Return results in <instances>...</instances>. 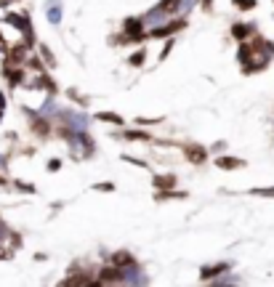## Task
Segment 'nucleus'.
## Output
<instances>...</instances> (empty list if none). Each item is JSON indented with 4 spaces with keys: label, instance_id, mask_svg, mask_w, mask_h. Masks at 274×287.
<instances>
[{
    "label": "nucleus",
    "instance_id": "1",
    "mask_svg": "<svg viewBox=\"0 0 274 287\" xmlns=\"http://www.w3.org/2000/svg\"><path fill=\"white\" fill-rule=\"evenodd\" d=\"M3 22L6 24H11V27H16L19 32H22V38H24V43L30 45V48H35V27H32V22H30V16L27 14H16V11H8L6 16H3Z\"/></svg>",
    "mask_w": 274,
    "mask_h": 287
},
{
    "label": "nucleus",
    "instance_id": "2",
    "mask_svg": "<svg viewBox=\"0 0 274 287\" xmlns=\"http://www.w3.org/2000/svg\"><path fill=\"white\" fill-rule=\"evenodd\" d=\"M144 27H147L144 16H128L122 22V32L130 38V43H144V40H149V32H144Z\"/></svg>",
    "mask_w": 274,
    "mask_h": 287
},
{
    "label": "nucleus",
    "instance_id": "3",
    "mask_svg": "<svg viewBox=\"0 0 274 287\" xmlns=\"http://www.w3.org/2000/svg\"><path fill=\"white\" fill-rule=\"evenodd\" d=\"M186 30V19H168L163 24H157L149 30V38L152 40H160V38H176V32Z\"/></svg>",
    "mask_w": 274,
    "mask_h": 287
},
{
    "label": "nucleus",
    "instance_id": "4",
    "mask_svg": "<svg viewBox=\"0 0 274 287\" xmlns=\"http://www.w3.org/2000/svg\"><path fill=\"white\" fill-rule=\"evenodd\" d=\"M24 112L30 115V131H32L37 138H48V136L53 133V125H51L53 120H51V117H45V115H35L32 109H27V107H24Z\"/></svg>",
    "mask_w": 274,
    "mask_h": 287
},
{
    "label": "nucleus",
    "instance_id": "5",
    "mask_svg": "<svg viewBox=\"0 0 274 287\" xmlns=\"http://www.w3.org/2000/svg\"><path fill=\"white\" fill-rule=\"evenodd\" d=\"M64 287H70V284H99V274H93V271H80V266H72L70 268V274L61 279Z\"/></svg>",
    "mask_w": 274,
    "mask_h": 287
},
{
    "label": "nucleus",
    "instance_id": "6",
    "mask_svg": "<svg viewBox=\"0 0 274 287\" xmlns=\"http://www.w3.org/2000/svg\"><path fill=\"white\" fill-rule=\"evenodd\" d=\"M6 53V61L3 64H14V67H24L27 59H30V45H27L24 40L19 45H8V48L3 51Z\"/></svg>",
    "mask_w": 274,
    "mask_h": 287
},
{
    "label": "nucleus",
    "instance_id": "7",
    "mask_svg": "<svg viewBox=\"0 0 274 287\" xmlns=\"http://www.w3.org/2000/svg\"><path fill=\"white\" fill-rule=\"evenodd\" d=\"M99 284H125V268L107 263L104 268H99Z\"/></svg>",
    "mask_w": 274,
    "mask_h": 287
},
{
    "label": "nucleus",
    "instance_id": "8",
    "mask_svg": "<svg viewBox=\"0 0 274 287\" xmlns=\"http://www.w3.org/2000/svg\"><path fill=\"white\" fill-rule=\"evenodd\" d=\"M53 120H61V123H67V125H72L75 131H86L88 128V115H83V112H72V109H59V115H56Z\"/></svg>",
    "mask_w": 274,
    "mask_h": 287
},
{
    "label": "nucleus",
    "instance_id": "9",
    "mask_svg": "<svg viewBox=\"0 0 274 287\" xmlns=\"http://www.w3.org/2000/svg\"><path fill=\"white\" fill-rule=\"evenodd\" d=\"M232 268V263L229 261H221V263H208V266H202L200 268V279L202 282H216L221 274H226Z\"/></svg>",
    "mask_w": 274,
    "mask_h": 287
},
{
    "label": "nucleus",
    "instance_id": "10",
    "mask_svg": "<svg viewBox=\"0 0 274 287\" xmlns=\"http://www.w3.org/2000/svg\"><path fill=\"white\" fill-rule=\"evenodd\" d=\"M181 149H184V157L192 165H202L208 160V154H211V149H205V146H200V144H184Z\"/></svg>",
    "mask_w": 274,
    "mask_h": 287
},
{
    "label": "nucleus",
    "instance_id": "11",
    "mask_svg": "<svg viewBox=\"0 0 274 287\" xmlns=\"http://www.w3.org/2000/svg\"><path fill=\"white\" fill-rule=\"evenodd\" d=\"M3 75L11 88H19L27 80V67H14V64H3Z\"/></svg>",
    "mask_w": 274,
    "mask_h": 287
},
{
    "label": "nucleus",
    "instance_id": "12",
    "mask_svg": "<svg viewBox=\"0 0 274 287\" xmlns=\"http://www.w3.org/2000/svg\"><path fill=\"white\" fill-rule=\"evenodd\" d=\"M256 35V24H245V22H234L232 24V38L242 43V40H250Z\"/></svg>",
    "mask_w": 274,
    "mask_h": 287
},
{
    "label": "nucleus",
    "instance_id": "13",
    "mask_svg": "<svg viewBox=\"0 0 274 287\" xmlns=\"http://www.w3.org/2000/svg\"><path fill=\"white\" fill-rule=\"evenodd\" d=\"M216 168H221V170H237V168H245V160H242V157L219 154V157H216Z\"/></svg>",
    "mask_w": 274,
    "mask_h": 287
},
{
    "label": "nucleus",
    "instance_id": "14",
    "mask_svg": "<svg viewBox=\"0 0 274 287\" xmlns=\"http://www.w3.org/2000/svg\"><path fill=\"white\" fill-rule=\"evenodd\" d=\"M152 186L160 192V189H176L178 186V178L173 173H157L155 178H152Z\"/></svg>",
    "mask_w": 274,
    "mask_h": 287
},
{
    "label": "nucleus",
    "instance_id": "15",
    "mask_svg": "<svg viewBox=\"0 0 274 287\" xmlns=\"http://www.w3.org/2000/svg\"><path fill=\"white\" fill-rule=\"evenodd\" d=\"M109 263H115L120 268H130V266H136V258H133V253H128V250H117V253L109 255Z\"/></svg>",
    "mask_w": 274,
    "mask_h": 287
},
{
    "label": "nucleus",
    "instance_id": "16",
    "mask_svg": "<svg viewBox=\"0 0 274 287\" xmlns=\"http://www.w3.org/2000/svg\"><path fill=\"white\" fill-rule=\"evenodd\" d=\"M45 19L51 24L61 22V0H48V3H45Z\"/></svg>",
    "mask_w": 274,
    "mask_h": 287
},
{
    "label": "nucleus",
    "instance_id": "17",
    "mask_svg": "<svg viewBox=\"0 0 274 287\" xmlns=\"http://www.w3.org/2000/svg\"><path fill=\"white\" fill-rule=\"evenodd\" d=\"M165 200H186V192H178V189H160L155 194V202H165Z\"/></svg>",
    "mask_w": 274,
    "mask_h": 287
},
{
    "label": "nucleus",
    "instance_id": "18",
    "mask_svg": "<svg viewBox=\"0 0 274 287\" xmlns=\"http://www.w3.org/2000/svg\"><path fill=\"white\" fill-rule=\"evenodd\" d=\"M120 136H122V138H128V141H144V144H149V141H152V136H149L147 131H139V128H130V131H122Z\"/></svg>",
    "mask_w": 274,
    "mask_h": 287
},
{
    "label": "nucleus",
    "instance_id": "19",
    "mask_svg": "<svg viewBox=\"0 0 274 287\" xmlns=\"http://www.w3.org/2000/svg\"><path fill=\"white\" fill-rule=\"evenodd\" d=\"M96 120H101V123H109V125H115V128H122V125H125V120H122L120 115H115V112H99Z\"/></svg>",
    "mask_w": 274,
    "mask_h": 287
},
{
    "label": "nucleus",
    "instance_id": "20",
    "mask_svg": "<svg viewBox=\"0 0 274 287\" xmlns=\"http://www.w3.org/2000/svg\"><path fill=\"white\" fill-rule=\"evenodd\" d=\"M37 53H40V59L45 61V67H56V59H53V51L48 48V45H37Z\"/></svg>",
    "mask_w": 274,
    "mask_h": 287
},
{
    "label": "nucleus",
    "instance_id": "21",
    "mask_svg": "<svg viewBox=\"0 0 274 287\" xmlns=\"http://www.w3.org/2000/svg\"><path fill=\"white\" fill-rule=\"evenodd\" d=\"M144 59H147V51L141 48V51H136V53H130L128 64H130V67H144Z\"/></svg>",
    "mask_w": 274,
    "mask_h": 287
},
{
    "label": "nucleus",
    "instance_id": "22",
    "mask_svg": "<svg viewBox=\"0 0 274 287\" xmlns=\"http://www.w3.org/2000/svg\"><path fill=\"white\" fill-rule=\"evenodd\" d=\"M234 8H240V11H253L256 8V0H232Z\"/></svg>",
    "mask_w": 274,
    "mask_h": 287
},
{
    "label": "nucleus",
    "instance_id": "23",
    "mask_svg": "<svg viewBox=\"0 0 274 287\" xmlns=\"http://www.w3.org/2000/svg\"><path fill=\"white\" fill-rule=\"evenodd\" d=\"M67 96H70V99H75V101H78L80 107H86V104H88V99L83 96V93H80L78 88H70V90H67Z\"/></svg>",
    "mask_w": 274,
    "mask_h": 287
},
{
    "label": "nucleus",
    "instance_id": "24",
    "mask_svg": "<svg viewBox=\"0 0 274 287\" xmlns=\"http://www.w3.org/2000/svg\"><path fill=\"white\" fill-rule=\"evenodd\" d=\"M133 123H136V125H141V128H149V125H160V123H163V117H155V120H147V117H136Z\"/></svg>",
    "mask_w": 274,
    "mask_h": 287
},
{
    "label": "nucleus",
    "instance_id": "25",
    "mask_svg": "<svg viewBox=\"0 0 274 287\" xmlns=\"http://www.w3.org/2000/svg\"><path fill=\"white\" fill-rule=\"evenodd\" d=\"M122 162H128V165H136V168H149V165L144 160H136V157H130V154H122Z\"/></svg>",
    "mask_w": 274,
    "mask_h": 287
},
{
    "label": "nucleus",
    "instance_id": "26",
    "mask_svg": "<svg viewBox=\"0 0 274 287\" xmlns=\"http://www.w3.org/2000/svg\"><path fill=\"white\" fill-rule=\"evenodd\" d=\"M253 197H274V186H266V189H250Z\"/></svg>",
    "mask_w": 274,
    "mask_h": 287
},
{
    "label": "nucleus",
    "instance_id": "27",
    "mask_svg": "<svg viewBox=\"0 0 274 287\" xmlns=\"http://www.w3.org/2000/svg\"><path fill=\"white\" fill-rule=\"evenodd\" d=\"M173 45H176V38H168V43L163 45V51H160V59H168V53L173 51Z\"/></svg>",
    "mask_w": 274,
    "mask_h": 287
},
{
    "label": "nucleus",
    "instance_id": "28",
    "mask_svg": "<svg viewBox=\"0 0 274 287\" xmlns=\"http://www.w3.org/2000/svg\"><path fill=\"white\" fill-rule=\"evenodd\" d=\"M11 231H14V229H8L3 221H0V245H6V239L11 237ZM8 247H11V245H8Z\"/></svg>",
    "mask_w": 274,
    "mask_h": 287
},
{
    "label": "nucleus",
    "instance_id": "29",
    "mask_svg": "<svg viewBox=\"0 0 274 287\" xmlns=\"http://www.w3.org/2000/svg\"><path fill=\"white\" fill-rule=\"evenodd\" d=\"M14 186H16L19 192H27V194H35V192H37V189L32 186V183H24V181H16Z\"/></svg>",
    "mask_w": 274,
    "mask_h": 287
},
{
    "label": "nucleus",
    "instance_id": "30",
    "mask_svg": "<svg viewBox=\"0 0 274 287\" xmlns=\"http://www.w3.org/2000/svg\"><path fill=\"white\" fill-rule=\"evenodd\" d=\"M224 152H226V141H216V144L211 146V154H216V157L224 154Z\"/></svg>",
    "mask_w": 274,
    "mask_h": 287
},
{
    "label": "nucleus",
    "instance_id": "31",
    "mask_svg": "<svg viewBox=\"0 0 274 287\" xmlns=\"http://www.w3.org/2000/svg\"><path fill=\"white\" fill-rule=\"evenodd\" d=\"M93 189H96V192H115V183H112V181H101Z\"/></svg>",
    "mask_w": 274,
    "mask_h": 287
},
{
    "label": "nucleus",
    "instance_id": "32",
    "mask_svg": "<svg viewBox=\"0 0 274 287\" xmlns=\"http://www.w3.org/2000/svg\"><path fill=\"white\" fill-rule=\"evenodd\" d=\"M14 255V247H8V245H0V261H6V258H11Z\"/></svg>",
    "mask_w": 274,
    "mask_h": 287
},
{
    "label": "nucleus",
    "instance_id": "33",
    "mask_svg": "<svg viewBox=\"0 0 274 287\" xmlns=\"http://www.w3.org/2000/svg\"><path fill=\"white\" fill-rule=\"evenodd\" d=\"M48 170H51V173L61 170V160H59V157H53V160H48Z\"/></svg>",
    "mask_w": 274,
    "mask_h": 287
},
{
    "label": "nucleus",
    "instance_id": "34",
    "mask_svg": "<svg viewBox=\"0 0 274 287\" xmlns=\"http://www.w3.org/2000/svg\"><path fill=\"white\" fill-rule=\"evenodd\" d=\"M200 8L205 14H211V8H213V0H200Z\"/></svg>",
    "mask_w": 274,
    "mask_h": 287
},
{
    "label": "nucleus",
    "instance_id": "35",
    "mask_svg": "<svg viewBox=\"0 0 274 287\" xmlns=\"http://www.w3.org/2000/svg\"><path fill=\"white\" fill-rule=\"evenodd\" d=\"M11 3H14V0H0V8H8Z\"/></svg>",
    "mask_w": 274,
    "mask_h": 287
},
{
    "label": "nucleus",
    "instance_id": "36",
    "mask_svg": "<svg viewBox=\"0 0 274 287\" xmlns=\"http://www.w3.org/2000/svg\"><path fill=\"white\" fill-rule=\"evenodd\" d=\"M3 165H8V157H6V154H0V168H3Z\"/></svg>",
    "mask_w": 274,
    "mask_h": 287
},
{
    "label": "nucleus",
    "instance_id": "37",
    "mask_svg": "<svg viewBox=\"0 0 274 287\" xmlns=\"http://www.w3.org/2000/svg\"><path fill=\"white\" fill-rule=\"evenodd\" d=\"M0 186H8V178H6V175H0Z\"/></svg>",
    "mask_w": 274,
    "mask_h": 287
},
{
    "label": "nucleus",
    "instance_id": "38",
    "mask_svg": "<svg viewBox=\"0 0 274 287\" xmlns=\"http://www.w3.org/2000/svg\"><path fill=\"white\" fill-rule=\"evenodd\" d=\"M14 3H22V0H14Z\"/></svg>",
    "mask_w": 274,
    "mask_h": 287
}]
</instances>
